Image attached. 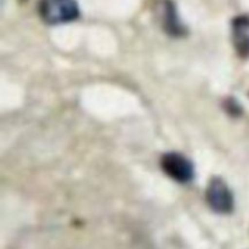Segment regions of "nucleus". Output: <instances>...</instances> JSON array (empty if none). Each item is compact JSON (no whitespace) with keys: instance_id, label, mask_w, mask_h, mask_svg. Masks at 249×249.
<instances>
[{"instance_id":"f257e3e1","label":"nucleus","mask_w":249,"mask_h":249,"mask_svg":"<svg viewBox=\"0 0 249 249\" xmlns=\"http://www.w3.org/2000/svg\"><path fill=\"white\" fill-rule=\"evenodd\" d=\"M39 15L49 24L72 22L79 17V7L75 0H40Z\"/></svg>"},{"instance_id":"f03ea898","label":"nucleus","mask_w":249,"mask_h":249,"mask_svg":"<svg viewBox=\"0 0 249 249\" xmlns=\"http://www.w3.org/2000/svg\"><path fill=\"white\" fill-rule=\"evenodd\" d=\"M160 167L168 177L180 184H187L195 177L194 164L181 153H164L160 158Z\"/></svg>"},{"instance_id":"7ed1b4c3","label":"nucleus","mask_w":249,"mask_h":249,"mask_svg":"<svg viewBox=\"0 0 249 249\" xmlns=\"http://www.w3.org/2000/svg\"><path fill=\"white\" fill-rule=\"evenodd\" d=\"M206 201L212 211L219 214H229L233 211L235 201L231 190L220 178H213L206 190Z\"/></svg>"},{"instance_id":"20e7f679","label":"nucleus","mask_w":249,"mask_h":249,"mask_svg":"<svg viewBox=\"0 0 249 249\" xmlns=\"http://www.w3.org/2000/svg\"><path fill=\"white\" fill-rule=\"evenodd\" d=\"M233 43L242 57H249V18L247 16L236 17L232 22Z\"/></svg>"},{"instance_id":"39448f33","label":"nucleus","mask_w":249,"mask_h":249,"mask_svg":"<svg viewBox=\"0 0 249 249\" xmlns=\"http://www.w3.org/2000/svg\"><path fill=\"white\" fill-rule=\"evenodd\" d=\"M163 27L164 31L173 36H180L185 34L184 26L180 22L177 9L170 0H165L163 4Z\"/></svg>"}]
</instances>
